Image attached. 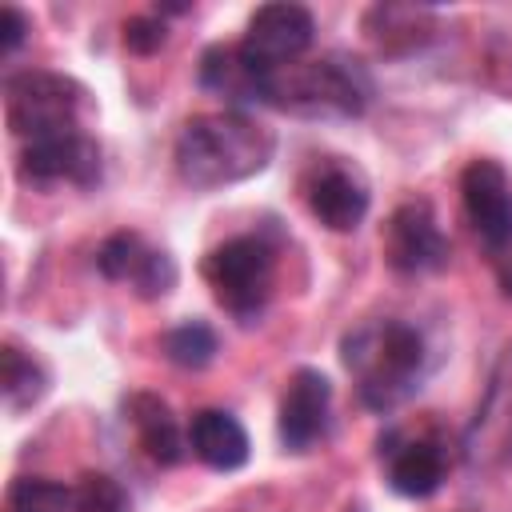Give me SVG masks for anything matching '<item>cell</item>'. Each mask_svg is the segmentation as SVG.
Returning <instances> with one entry per match:
<instances>
[{
    "label": "cell",
    "mask_w": 512,
    "mask_h": 512,
    "mask_svg": "<svg viewBox=\"0 0 512 512\" xmlns=\"http://www.w3.org/2000/svg\"><path fill=\"white\" fill-rule=\"evenodd\" d=\"M176 172L192 188H224L264 172L276 156V136L244 112L192 116L176 136Z\"/></svg>",
    "instance_id": "obj_1"
},
{
    "label": "cell",
    "mask_w": 512,
    "mask_h": 512,
    "mask_svg": "<svg viewBox=\"0 0 512 512\" xmlns=\"http://www.w3.org/2000/svg\"><path fill=\"white\" fill-rule=\"evenodd\" d=\"M340 360L356 380L360 404L372 412L400 408L424 380L428 344L408 320H364L340 340Z\"/></svg>",
    "instance_id": "obj_2"
},
{
    "label": "cell",
    "mask_w": 512,
    "mask_h": 512,
    "mask_svg": "<svg viewBox=\"0 0 512 512\" xmlns=\"http://www.w3.org/2000/svg\"><path fill=\"white\" fill-rule=\"evenodd\" d=\"M372 84L356 60L320 56L284 68H256L252 100L300 120H352L368 108Z\"/></svg>",
    "instance_id": "obj_3"
},
{
    "label": "cell",
    "mask_w": 512,
    "mask_h": 512,
    "mask_svg": "<svg viewBox=\"0 0 512 512\" xmlns=\"http://www.w3.org/2000/svg\"><path fill=\"white\" fill-rule=\"evenodd\" d=\"M88 108H92L88 104V88L80 80L64 76V72L28 68V72H16V76L4 80L8 128L24 144L84 128Z\"/></svg>",
    "instance_id": "obj_4"
},
{
    "label": "cell",
    "mask_w": 512,
    "mask_h": 512,
    "mask_svg": "<svg viewBox=\"0 0 512 512\" xmlns=\"http://www.w3.org/2000/svg\"><path fill=\"white\" fill-rule=\"evenodd\" d=\"M200 276H204V284L212 288L216 304H220L228 316L252 324V320L264 312V304L272 300L276 252H272V244H268L264 236L244 232V236H232V240L216 244V248L204 256Z\"/></svg>",
    "instance_id": "obj_5"
},
{
    "label": "cell",
    "mask_w": 512,
    "mask_h": 512,
    "mask_svg": "<svg viewBox=\"0 0 512 512\" xmlns=\"http://www.w3.org/2000/svg\"><path fill=\"white\" fill-rule=\"evenodd\" d=\"M464 460L468 468L484 472V476H500L512 468V340L500 348L484 396L464 428Z\"/></svg>",
    "instance_id": "obj_6"
},
{
    "label": "cell",
    "mask_w": 512,
    "mask_h": 512,
    "mask_svg": "<svg viewBox=\"0 0 512 512\" xmlns=\"http://www.w3.org/2000/svg\"><path fill=\"white\" fill-rule=\"evenodd\" d=\"M300 196H304V208L312 212V220L324 224L328 232L360 228V220L372 208L368 176L352 160H344V156L312 160L308 172L300 176Z\"/></svg>",
    "instance_id": "obj_7"
},
{
    "label": "cell",
    "mask_w": 512,
    "mask_h": 512,
    "mask_svg": "<svg viewBox=\"0 0 512 512\" xmlns=\"http://www.w3.org/2000/svg\"><path fill=\"white\" fill-rule=\"evenodd\" d=\"M16 176L32 188H56V184L92 188L100 180V144L84 128L32 140L20 148Z\"/></svg>",
    "instance_id": "obj_8"
},
{
    "label": "cell",
    "mask_w": 512,
    "mask_h": 512,
    "mask_svg": "<svg viewBox=\"0 0 512 512\" xmlns=\"http://www.w3.org/2000/svg\"><path fill=\"white\" fill-rule=\"evenodd\" d=\"M316 40V20L304 4H264L248 16V28L240 36L244 56L256 68H284L296 64Z\"/></svg>",
    "instance_id": "obj_9"
},
{
    "label": "cell",
    "mask_w": 512,
    "mask_h": 512,
    "mask_svg": "<svg viewBox=\"0 0 512 512\" xmlns=\"http://www.w3.org/2000/svg\"><path fill=\"white\" fill-rule=\"evenodd\" d=\"M380 248H384V260L388 268L404 272V276H416V272H440L448 264V236L440 232L428 200H408L400 204L384 232H380Z\"/></svg>",
    "instance_id": "obj_10"
},
{
    "label": "cell",
    "mask_w": 512,
    "mask_h": 512,
    "mask_svg": "<svg viewBox=\"0 0 512 512\" xmlns=\"http://www.w3.org/2000/svg\"><path fill=\"white\" fill-rule=\"evenodd\" d=\"M96 268L104 280L132 284L140 300H160L176 288V260L164 248H152L140 232H112L96 248Z\"/></svg>",
    "instance_id": "obj_11"
},
{
    "label": "cell",
    "mask_w": 512,
    "mask_h": 512,
    "mask_svg": "<svg viewBox=\"0 0 512 512\" xmlns=\"http://www.w3.org/2000/svg\"><path fill=\"white\" fill-rule=\"evenodd\" d=\"M460 196L468 224L492 252L512 248V180L496 160H472L460 172Z\"/></svg>",
    "instance_id": "obj_12"
},
{
    "label": "cell",
    "mask_w": 512,
    "mask_h": 512,
    "mask_svg": "<svg viewBox=\"0 0 512 512\" xmlns=\"http://www.w3.org/2000/svg\"><path fill=\"white\" fill-rule=\"evenodd\" d=\"M328 408H332V384L320 368H296L288 376V388L280 396V444L288 452H308L328 432Z\"/></svg>",
    "instance_id": "obj_13"
},
{
    "label": "cell",
    "mask_w": 512,
    "mask_h": 512,
    "mask_svg": "<svg viewBox=\"0 0 512 512\" xmlns=\"http://www.w3.org/2000/svg\"><path fill=\"white\" fill-rule=\"evenodd\" d=\"M380 456L388 464V484L392 492L408 496V500H428L448 472V456L436 440L424 436H400L392 432L388 440H380Z\"/></svg>",
    "instance_id": "obj_14"
},
{
    "label": "cell",
    "mask_w": 512,
    "mask_h": 512,
    "mask_svg": "<svg viewBox=\"0 0 512 512\" xmlns=\"http://www.w3.org/2000/svg\"><path fill=\"white\" fill-rule=\"evenodd\" d=\"M188 448L192 456L212 472H236L248 464L252 440L244 424L224 408H200L188 424Z\"/></svg>",
    "instance_id": "obj_15"
},
{
    "label": "cell",
    "mask_w": 512,
    "mask_h": 512,
    "mask_svg": "<svg viewBox=\"0 0 512 512\" xmlns=\"http://www.w3.org/2000/svg\"><path fill=\"white\" fill-rule=\"evenodd\" d=\"M124 412H128V424L136 428V440H140V448L148 452L152 464L172 468V464L184 460L188 436L180 432L172 408H168L160 396H152V392H132V396L124 400Z\"/></svg>",
    "instance_id": "obj_16"
},
{
    "label": "cell",
    "mask_w": 512,
    "mask_h": 512,
    "mask_svg": "<svg viewBox=\"0 0 512 512\" xmlns=\"http://www.w3.org/2000/svg\"><path fill=\"white\" fill-rule=\"evenodd\" d=\"M364 32L380 52H408L416 44H424L436 24H432V8H416V4H376L364 16Z\"/></svg>",
    "instance_id": "obj_17"
},
{
    "label": "cell",
    "mask_w": 512,
    "mask_h": 512,
    "mask_svg": "<svg viewBox=\"0 0 512 512\" xmlns=\"http://www.w3.org/2000/svg\"><path fill=\"white\" fill-rule=\"evenodd\" d=\"M0 360H4V372H0L4 408H8V412H24V408L40 404L44 392H48V368H44L32 352H24L20 344H12V340L4 344Z\"/></svg>",
    "instance_id": "obj_18"
},
{
    "label": "cell",
    "mask_w": 512,
    "mask_h": 512,
    "mask_svg": "<svg viewBox=\"0 0 512 512\" xmlns=\"http://www.w3.org/2000/svg\"><path fill=\"white\" fill-rule=\"evenodd\" d=\"M216 348H220V340H216L212 324H204V320H184L160 336V352L176 368H204V364H212Z\"/></svg>",
    "instance_id": "obj_19"
},
{
    "label": "cell",
    "mask_w": 512,
    "mask_h": 512,
    "mask_svg": "<svg viewBox=\"0 0 512 512\" xmlns=\"http://www.w3.org/2000/svg\"><path fill=\"white\" fill-rule=\"evenodd\" d=\"M8 512H72V488L44 476H20L8 488Z\"/></svg>",
    "instance_id": "obj_20"
},
{
    "label": "cell",
    "mask_w": 512,
    "mask_h": 512,
    "mask_svg": "<svg viewBox=\"0 0 512 512\" xmlns=\"http://www.w3.org/2000/svg\"><path fill=\"white\" fill-rule=\"evenodd\" d=\"M72 512H128V492L104 472H84L72 488Z\"/></svg>",
    "instance_id": "obj_21"
},
{
    "label": "cell",
    "mask_w": 512,
    "mask_h": 512,
    "mask_svg": "<svg viewBox=\"0 0 512 512\" xmlns=\"http://www.w3.org/2000/svg\"><path fill=\"white\" fill-rule=\"evenodd\" d=\"M164 40H168V28H164L160 16H132V20L124 24V48L136 52V56H152V52H160Z\"/></svg>",
    "instance_id": "obj_22"
},
{
    "label": "cell",
    "mask_w": 512,
    "mask_h": 512,
    "mask_svg": "<svg viewBox=\"0 0 512 512\" xmlns=\"http://www.w3.org/2000/svg\"><path fill=\"white\" fill-rule=\"evenodd\" d=\"M28 32H32L28 16H24L16 4H4V12H0V48H4V52H16V48L28 40Z\"/></svg>",
    "instance_id": "obj_23"
},
{
    "label": "cell",
    "mask_w": 512,
    "mask_h": 512,
    "mask_svg": "<svg viewBox=\"0 0 512 512\" xmlns=\"http://www.w3.org/2000/svg\"><path fill=\"white\" fill-rule=\"evenodd\" d=\"M500 288H504V296L512 300V268H504V272H500Z\"/></svg>",
    "instance_id": "obj_24"
}]
</instances>
